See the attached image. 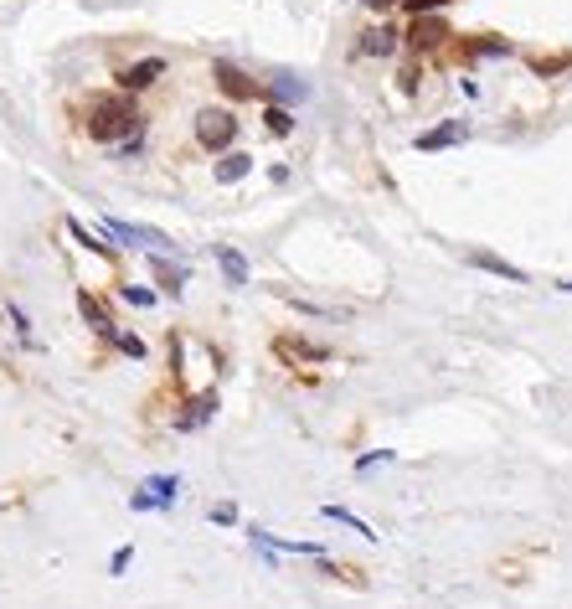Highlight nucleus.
Instances as JSON below:
<instances>
[{
	"label": "nucleus",
	"mask_w": 572,
	"mask_h": 609,
	"mask_svg": "<svg viewBox=\"0 0 572 609\" xmlns=\"http://www.w3.org/2000/svg\"><path fill=\"white\" fill-rule=\"evenodd\" d=\"M144 486H150V491H134L129 496V507L134 511H165L175 501V491H181V475H150Z\"/></svg>",
	"instance_id": "1a4fd4ad"
},
{
	"label": "nucleus",
	"mask_w": 572,
	"mask_h": 609,
	"mask_svg": "<svg viewBox=\"0 0 572 609\" xmlns=\"http://www.w3.org/2000/svg\"><path fill=\"white\" fill-rule=\"evenodd\" d=\"M531 68H536V73H542V78H557L562 68H572V52H562V58H536V62H531Z\"/></svg>",
	"instance_id": "cd10ccee"
},
{
	"label": "nucleus",
	"mask_w": 572,
	"mask_h": 609,
	"mask_svg": "<svg viewBox=\"0 0 572 609\" xmlns=\"http://www.w3.org/2000/svg\"><path fill=\"white\" fill-rule=\"evenodd\" d=\"M114 150V160H134L144 150V130H134V134H124V140H119V145H109Z\"/></svg>",
	"instance_id": "a878e982"
},
{
	"label": "nucleus",
	"mask_w": 572,
	"mask_h": 609,
	"mask_svg": "<svg viewBox=\"0 0 572 609\" xmlns=\"http://www.w3.org/2000/svg\"><path fill=\"white\" fill-rule=\"evenodd\" d=\"M160 73H165V58H140V62H129V68H119V88H124V93L155 88Z\"/></svg>",
	"instance_id": "9b49d317"
},
{
	"label": "nucleus",
	"mask_w": 572,
	"mask_h": 609,
	"mask_svg": "<svg viewBox=\"0 0 572 609\" xmlns=\"http://www.w3.org/2000/svg\"><path fill=\"white\" fill-rule=\"evenodd\" d=\"M150 279H155V294H171V300H181V294H186V269H181V263L175 259H165V253H155V259H150Z\"/></svg>",
	"instance_id": "9d476101"
},
{
	"label": "nucleus",
	"mask_w": 572,
	"mask_h": 609,
	"mask_svg": "<svg viewBox=\"0 0 572 609\" xmlns=\"http://www.w3.org/2000/svg\"><path fill=\"white\" fill-rule=\"evenodd\" d=\"M191 134H196L201 150L222 155V150H232V140H238V114H232V109H222V103H212V109H196V119H191Z\"/></svg>",
	"instance_id": "f03ea898"
},
{
	"label": "nucleus",
	"mask_w": 572,
	"mask_h": 609,
	"mask_svg": "<svg viewBox=\"0 0 572 609\" xmlns=\"http://www.w3.org/2000/svg\"><path fill=\"white\" fill-rule=\"evenodd\" d=\"M119 300L134 304V310H150V304H155L160 294H155V284H150V290H144V284H119Z\"/></svg>",
	"instance_id": "4be33fe9"
},
{
	"label": "nucleus",
	"mask_w": 572,
	"mask_h": 609,
	"mask_svg": "<svg viewBox=\"0 0 572 609\" xmlns=\"http://www.w3.org/2000/svg\"><path fill=\"white\" fill-rule=\"evenodd\" d=\"M269 347H273V357H279L284 367H310V362H325V351H320L315 341L294 336V331H279V336L269 341Z\"/></svg>",
	"instance_id": "0eeeda50"
},
{
	"label": "nucleus",
	"mask_w": 572,
	"mask_h": 609,
	"mask_svg": "<svg viewBox=\"0 0 572 609\" xmlns=\"http://www.w3.org/2000/svg\"><path fill=\"white\" fill-rule=\"evenodd\" d=\"M83 130H88L93 145H119L124 134L144 130V114H140V103L129 99V93H114V99H93L88 103Z\"/></svg>",
	"instance_id": "f257e3e1"
},
{
	"label": "nucleus",
	"mask_w": 572,
	"mask_h": 609,
	"mask_svg": "<svg viewBox=\"0 0 572 609\" xmlns=\"http://www.w3.org/2000/svg\"><path fill=\"white\" fill-rule=\"evenodd\" d=\"M470 140V124L464 119H444V124H433V130H423L413 140L418 155H433V150H449V145H464Z\"/></svg>",
	"instance_id": "6e6552de"
},
{
	"label": "nucleus",
	"mask_w": 572,
	"mask_h": 609,
	"mask_svg": "<svg viewBox=\"0 0 572 609\" xmlns=\"http://www.w3.org/2000/svg\"><path fill=\"white\" fill-rule=\"evenodd\" d=\"M263 130H269L273 140H289V134H294V114H289L284 103H269V109H263Z\"/></svg>",
	"instance_id": "6ab92c4d"
},
{
	"label": "nucleus",
	"mask_w": 572,
	"mask_h": 609,
	"mask_svg": "<svg viewBox=\"0 0 572 609\" xmlns=\"http://www.w3.org/2000/svg\"><path fill=\"white\" fill-rule=\"evenodd\" d=\"M5 320H11L16 341H26V347H31V320H26V310H21L16 300H5Z\"/></svg>",
	"instance_id": "b1692460"
},
{
	"label": "nucleus",
	"mask_w": 572,
	"mask_h": 609,
	"mask_svg": "<svg viewBox=\"0 0 572 609\" xmlns=\"http://www.w3.org/2000/svg\"><path fill=\"white\" fill-rule=\"evenodd\" d=\"M109 347H114V351H124V357H134V362H144V341H140V336L114 331V336H109Z\"/></svg>",
	"instance_id": "393cba45"
},
{
	"label": "nucleus",
	"mask_w": 572,
	"mask_h": 609,
	"mask_svg": "<svg viewBox=\"0 0 572 609\" xmlns=\"http://www.w3.org/2000/svg\"><path fill=\"white\" fill-rule=\"evenodd\" d=\"M212 413H217V392L207 388V392H196V398H186V408L175 413V429H201Z\"/></svg>",
	"instance_id": "4468645a"
},
{
	"label": "nucleus",
	"mask_w": 572,
	"mask_h": 609,
	"mask_svg": "<svg viewBox=\"0 0 572 609\" xmlns=\"http://www.w3.org/2000/svg\"><path fill=\"white\" fill-rule=\"evenodd\" d=\"M449 0H402V11L408 16H444Z\"/></svg>",
	"instance_id": "c85d7f7f"
},
{
	"label": "nucleus",
	"mask_w": 572,
	"mask_h": 609,
	"mask_svg": "<svg viewBox=\"0 0 572 609\" xmlns=\"http://www.w3.org/2000/svg\"><path fill=\"white\" fill-rule=\"evenodd\" d=\"M269 93L289 109V103H300V99H304V83H300V78H289V73H279V78H273V88H269ZM273 99H269V103H273Z\"/></svg>",
	"instance_id": "aec40b11"
},
{
	"label": "nucleus",
	"mask_w": 572,
	"mask_h": 609,
	"mask_svg": "<svg viewBox=\"0 0 572 609\" xmlns=\"http://www.w3.org/2000/svg\"><path fill=\"white\" fill-rule=\"evenodd\" d=\"M68 238H78V243H83L88 253H99V259L109 263V269H114V263H119V248H114V243H103V238H93V232H88V228H83V222H78V218H68Z\"/></svg>",
	"instance_id": "f3484780"
},
{
	"label": "nucleus",
	"mask_w": 572,
	"mask_h": 609,
	"mask_svg": "<svg viewBox=\"0 0 572 609\" xmlns=\"http://www.w3.org/2000/svg\"><path fill=\"white\" fill-rule=\"evenodd\" d=\"M320 573H325V579L351 583V589H366V573H361V568H345V563H330V558H320Z\"/></svg>",
	"instance_id": "412c9836"
},
{
	"label": "nucleus",
	"mask_w": 572,
	"mask_h": 609,
	"mask_svg": "<svg viewBox=\"0 0 572 609\" xmlns=\"http://www.w3.org/2000/svg\"><path fill=\"white\" fill-rule=\"evenodd\" d=\"M392 460H397V450H366V454H356V475H372V470H382Z\"/></svg>",
	"instance_id": "5701e85b"
},
{
	"label": "nucleus",
	"mask_w": 572,
	"mask_h": 609,
	"mask_svg": "<svg viewBox=\"0 0 572 609\" xmlns=\"http://www.w3.org/2000/svg\"><path fill=\"white\" fill-rule=\"evenodd\" d=\"M402 0H366V11H397Z\"/></svg>",
	"instance_id": "473e14b6"
},
{
	"label": "nucleus",
	"mask_w": 572,
	"mask_h": 609,
	"mask_svg": "<svg viewBox=\"0 0 572 609\" xmlns=\"http://www.w3.org/2000/svg\"><path fill=\"white\" fill-rule=\"evenodd\" d=\"M562 294H572V279H562Z\"/></svg>",
	"instance_id": "72a5a7b5"
},
{
	"label": "nucleus",
	"mask_w": 572,
	"mask_h": 609,
	"mask_svg": "<svg viewBox=\"0 0 572 609\" xmlns=\"http://www.w3.org/2000/svg\"><path fill=\"white\" fill-rule=\"evenodd\" d=\"M78 315H83V326H88L93 336H103V341L119 331L114 320H109V310H103V300H99L93 290H83V284H78Z\"/></svg>",
	"instance_id": "f8f14e48"
},
{
	"label": "nucleus",
	"mask_w": 572,
	"mask_h": 609,
	"mask_svg": "<svg viewBox=\"0 0 572 609\" xmlns=\"http://www.w3.org/2000/svg\"><path fill=\"white\" fill-rule=\"evenodd\" d=\"M129 563H134V548H119L114 558H109V573H124Z\"/></svg>",
	"instance_id": "7c9ffc66"
},
{
	"label": "nucleus",
	"mask_w": 572,
	"mask_h": 609,
	"mask_svg": "<svg viewBox=\"0 0 572 609\" xmlns=\"http://www.w3.org/2000/svg\"><path fill=\"white\" fill-rule=\"evenodd\" d=\"M464 259L474 263V269H485V274H495V279H505V284H526V269H515V263H505L501 253H490V248H470Z\"/></svg>",
	"instance_id": "ddd939ff"
},
{
	"label": "nucleus",
	"mask_w": 572,
	"mask_h": 609,
	"mask_svg": "<svg viewBox=\"0 0 572 609\" xmlns=\"http://www.w3.org/2000/svg\"><path fill=\"white\" fill-rule=\"evenodd\" d=\"M99 232L103 238H114V243H124V248H155V253L175 259V243L160 228H140V222H124V218H103Z\"/></svg>",
	"instance_id": "7ed1b4c3"
},
{
	"label": "nucleus",
	"mask_w": 572,
	"mask_h": 609,
	"mask_svg": "<svg viewBox=\"0 0 572 609\" xmlns=\"http://www.w3.org/2000/svg\"><path fill=\"white\" fill-rule=\"evenodd\" d=\"M444 42H449V21L444 16H413V27H402V47L418 52V58L439 52Z\"/></svg>",
	"instance_id": "39448f33"
},
{
	"label": "nucleus",
	"mask_w": 572,
	"mask_h": 609,
	"mask_svg": "<svg viewBox=\"0 0 572 609\" xmlns=\"http://www.w3.org/2000/svg\"><path fill=\"white\" fill-rule=\"evenodd\" d=\"M212 522L217 527H232V522H238V507H232V501H217V507H212Z\"/></svg>",
	"instance_id": "c756f323"
},
{
	"label": "nucleus",
	"mask_w": 572,
	"mask_h": 609,
	"mask_svg": "<svg viewBox=\"0 0 572 609\" xmlns=\"http://www.w3.org/2000/svg\"><path fill=\"white\" fill-rule=\"evenodd\" d=\"M212 259H217V269H222V274H228V284H248V259L243 253H238V248H228V243H217L212 248Z\"/></svg>",
	"instance_id": "2eb2a0df"
},
{
	"label": "nucleus",
	"mask_w": 572,
	"mask_h": 609,
	"mask_svg": "<svg viewBox=\"0 0 572 609\" xmlns=\"http://www.w3.org/2000/svg\"><path fill=\"white\" fill-rule=\"evenodd\" d=\"M402 52V27L397 21H376L356 37V58H397Z\"/></svg>",
	"instance_id": "423d86ee"
},
{
	"label": "nucleus",
	"mask_w": 572,
	"mask_h": 609,
	"mask_svg": "<svg viewBox=\"0 0 572 609\" xmlns=\"http://www.w3.org/2000/svg\"><path fill=\"white\" fill-rule=\"evenodd\" d=\"M212 83H217V93H222V99H232V103L263 99V83H258V78H248L243 68H238V62H228V58L212 62Z\"/></svg>",
	"instance_id": "20e7f679"
},
{
	"label": "nucleus",
	"mask_w": 572,
	"mask_h": 609,
	"mask_svg": "<svg viewBox=\"0 0 572 609\" xmlns=\"http://www.w3.org/2000/svg\"><path fill=\"white\" fill-rule=\"evenodd\" d=\"M464 58H511V42L490 37V31H474V37H464Z\"/></svg>",
	"instance_id": "dca6fc26"
},
{
	"label": "nucleus",
	"mask_w": 572,
	"mask_h": 609,
	"mask_svg": "<svg viewBox=\"0 0 572 609\" xmlns=\"http://www.w3.org/2000/svg\"><path fill=\"white\" fill-rule=\"evenodd\" d=\"M325 517H335V522H345V527H356L361 537H376L372 527H366V522H361V517H356V511H345V507H325Z\"/></svg>",
	"instance_id": "bb28decb"
},
{
	"label": "nucleus",
	"mask_w": 572,
	"mask_h": 609,
	"mask_svg": "<svg viewBox=\"0 0 572 609\" xmlns=\"http://www.w3.org/2000/svg\"><path fill=\"white\" fill-rule=\"evenodd\" d=\"M397 83H402V93H418V62H408V68H402Z\"/></svg>",
	"instance_id": "2f4dec72"
},
{
	"label": "nucleus",
	"mask_w": 572,
	"mask_h": 609,
	"mask_svg": "<svg viewBox=\"0 0 572 609\" xmlns=\"http://www.w3.org/2000/svg\"><path fill=\"white\" fill-rule=\"evenodd\" d=\"M248 171H253V155H243V150H232V155L217 160V181H222V187H238Z\"/></svg>",
	"instance_id": "a211bd4d"
}]
</instances>
